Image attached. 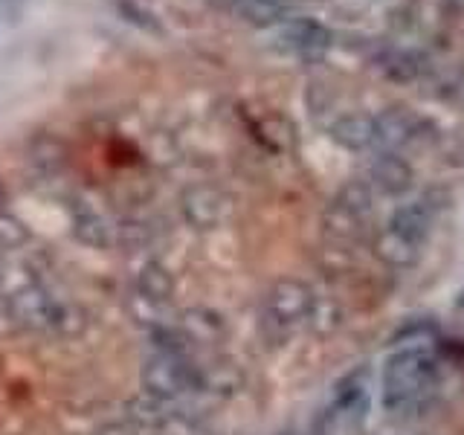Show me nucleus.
Wrapping results in <instances>:
<instances>
[{
	"label": "nucleus",
	"mask_w": 464,
	"mask_h": 435,
	"mask_svg": "<svg viewBox=\"0 0 464 435\" xmlns=\"http://www.w3.org/2000/svg\"><path fill=\"white\" fill-rule=\"evenodd\" d=\"M441 360L424 343L401 345L381 369V406L389 415H420L435 401Z\"/></svg>",
	"instance_id": "f257e3e1"
},
{
	"label": "nucleus",
	"mask_w": 464,
	"mask_h": 435,
	"mask_svg": "<svg viewBox=\"0 0 464 435\" xmlns=\"http://www.w3.org/2000/svg\"><path fill=\"white\" fill-rule=\"evenodd\" d=\"M316 304L319 296L308 282L296 279V276H282L267 287L265 304H261L265 334L273 343L287 340L296 328L311 325Z\"/></svg>",
	"instance_id": "f03ea898"
},
{
	"label": "nucleus",
	"mask_w": 464,
	"mask_h": 435,
	"mask_svg": "<svg viewBox=\"0 0 464 435\" xmlns=\"http://www.w3.org/2000/svg\"><path fill=\"white\" fill-rule=\"evenodd\" d=\"M142 389L157 401L178 403L186 395H200V366L192 357L154 354L142 366Z\"/></svg>",
	"instance_id": "7ed1b4c3"
},
{
	"label": "nucleus",
	"mask_w": 464,
	"mask_h": 435,
	"mask_svg": "<svg viewBox=\"0 0 464 435\" xmlns=\"http://www.w3.org/2000/svg\"><path fill=\"white\" fill-rule=\"evenodd\" d=\"M439 140V125L406 105H392L374 116V145H381L383 151H401L410 145H430Z\"/></svg>",
	"instance_id": "20e7f679"
},
{
	"label": "nucleus",
	"mask_w": 464,
	"mask_h": 435,
	"mask_svg": "<svg viewBox=\"0 0 464 435\" xmlns=\"http://www.w3.org/2000/svg\"><path fill=\"white\" fill-rule=\"evenodd\" d=\"M229 212H232V198L215 183H195L180 192L183 221L198 232L218 229L229 218Z\"/></svg>",
	"instance_id": "39448f33"
},
{
	"label": "nucleus",
	"mask_w": 464,
	"mask_h": 435,
	"mask_svg": "<svg viewBox=\"0 0 464 435\" xmlns=\"http://www.w3.org/2000/svg\"><path fill=\"white\" fill-rule=\"evenodd\" d=\"M55 308L58 302L41 285H24L6 299L9 319L29 334H53Z\"/></svg>",
	"instance_id": "423d86ee"
},
{
	"label": "nucleus",
	"mask_w": 464,
	"mask_h": 435,
	"mask_svg": "<svg viewBox=\"0 0 464 435\" xmlns=\"http://www.w3.org/2000/svg\"><path fill=\"white\" fill-rule=\"evenodd\" d=\"M276 41L282 44V50L296 53L302 62L316 64V62H323V58L328 55L331 44H334V35H331V29L323 21H316V18H294V21H287L279 29V38H276Z\"/></svg>",
	"instance_id": "0eeeda50"
},
{
	"label": "nucleus",
	"mask_w": 464,
	"mask_h": 435,
	"mask_svg": "<svg viewBox=\"0 0 464 435\" xmlns=\"http://www.w3.org/2000/svg\"><path fill=\"white\" fill-rule=\"evenodd\" d=\"M369 183L383 198H403L415 186V169L401 151H381L369 166Z\"/></svg>",
	"instance_id": "6e6552de"
},
{
	"label": "nucleus",
	"mask_w": 464,
	"mask_h": 435,
	"mask_svg": "<svg viewBox=\"0 0 464 435\" xmlns=\"http://www.w3.org/2000/svg\"><path fill=\"white\" fill-rule=\"evenodd\" d=\"M372 250H374V258L392 270H412L420 261V256H424V244L410 241V238L398 236L395 229L383 227L374 236Z\"/></svg>",
	"instance_id": "1a4fd4ad"
},
{
	"label": "nucleus",
	"mask_w": 464,
	"mask_h": 435,
	"mask_svg": "<svg viewBox=\"0 0 464 435\" xmlns=\"http://www.w3.org/2000/svg\"><path fill=\"white\" fill-rule=\"evenodd\" d=\"M328 137L345 151H369L374 145V116L340 113L328 122Z\"/></svg>",
	"instance_id": "9d476101"
},
{
	"label": "nucleus",
	"mask_w": 464,
	"mask_h": 435,
	"mask_svg": "<svg viewBox=\"0 0 464 435\" xmlns=\"http://www.w3.org/2000/svg\"><path fill=\"white\" fill-rule=\"evenodd\" d=\"M432 221H435V212L430 209V203H427L424 198H418V200L401 203V207L392 209L386 227H389V229H395L398 236H403V238L418 241V244H424V246H427Z\"/></svg>",
	"instance_id": "9b49d317"
},
{
	"label": "nucleus",
	"mask_w": 464,
	"mask_h": 435,
	"mask_svg": "<svg viewBox=\"0 0 464 435\" xmlns=\"http://www.w3.org/2000/svg\"><path fill=\"white\" fill-rule=\"evenodd\" d=\"M134 294L154 302V304H163V308H169L174 294H178V282H174L171 270L163 265V261L151 258V261H145V265L134 276Z\"/></svg>",
	"instance_id": "f8f14e48"
},
{
	"label": "nucleus",
	"mask_w": 464,
	"mask_h": 435,
	"mask_svg": "<svg viewBox=\"0 0 464 435\" xmlns=\"http://www.w3.org/2000/svg\"><path fill=\"white\" fill-rule=\"evenodd\" d=\"M70 229H72V238L84 246H93V250H105V246L116 241L113 227L96 209L84 207V203H72Z\"/></svg>",
	"instance_id": "ddd939ff"
},
{
	"label": "nucleus",
	"mask_w": 464,
	"mask_h": 435,
	"mask_svg": "<svg viewBox=\"0 0 464 435\" xmlns=\"http://www.w3.org/2000/svg\"><path fill=\"white\" fill-rule=\"evenodd\" d=\"M366 229V221L360 215H354L352 209H345L340 200H328V207L323 209V232L331 244L348 246L352 241H357Z\"/></svg>",
	"instance_id": "4468645a"
},
{
	"label": "nucleus",
	"mask_w": 464,
	"mask_h": 435,
	"mask_svg": "<svg viewBox=\"0 0 464 435\" xmlns=\"http://www.w3.org/2000/svg\"><path fill=\"white\" fill-rule=\"evenodd\" d=\"M178 325L188 334V340L195 345H212L221 343L227 337V323L221 314H215L209 308H188L180 314Z\"/></svg>",
	"instance_id": "2eb2a0df"
},
{
	"label": "nucleus",
	"mask_w": 464,
	"mask_h": 435,
	"mask_svg": "<svg viewBox=\"0 0 464 435\" xmlns=\"http://www.w3.org/2000/svg\"><path fill=\"white\" fill-rule=\"evenodd\" d=\"M244 386V374L236 362L218 360L212 366H200V395L232 398Z\"/></svg>",
	"instance_id": "dca6fc26"
},
{
	"label": "nucleus",
	"mask_w": 464,
	"mask_h": 435,
	"mask_svg": "<svg viewBox=\"0 0 464 435\" xmlns=\"http://www.w3.org/2000/svg\"><path fill=\"white\" fill-rule=\"evenodd\" d=\"M111 6H113V12L120 14L125 24L137 26L140 33L154 35V38H163L166 35L163 21H160L149 6H142L140 0H111Z\"/></svg>",
	"instance_id": "f3484780"
},
{
	"label": "nucleus",
	"mask_w": 464,
	"mask_h": 435,
	"mask_svg": "<svg viewBox=\"0 0 464 435\" xmlns=\"http://www.w3.org/2000/svg\"><path fill=\"white\" fill-rule=\"evenodd\" d=\"M64 157H67L64 142L53 134H38L29 142V160H33V166L41 169L44 174H55L64 166Z\"/></svg>",
	"instance_id": "a211bd4d"
},
{
	"label": "nucleus",
	"mask_w": 464,
	"mask_h": 435,
	"mask_svg": "<svg viewBox=\"0 0 464 435\" xmlns=\"http://www.w3.org/2000/svg\"><path fill=\"white\" fill-rule=\"evenodd\" d=\"M87 325H91V314H87L82 304L76 302H58L55 308V316H53V334L55 337H82V334L87 331Z\"/></svg>",
	"instance_id": "6ab92c4d"
},
{
	"label": "nucleus",
	"mask_w": 464,
	"mask_h": 435,
	"mask_svg": "<svg viewBox=\"0 0 464 435\" xmlns=\"http://www.w3.org/2000/svg\"><path fill=\"white\" fill-rule=\"evenodd\" d=\"M334 200H340L345 209H352L354 215H360L362 221H369V215L374 209V188L369 180H345Z\"/></svg>",
	"instance_id": "aec40b11"
},
{
	"label": "nucleus",
	"mask_w": 464,
	"mask_h": 435,
	"mask_svg": "<svg viewBox=\"0 0 464 435\" xmlns=\"http://www.w3.org/2000/svg\"><path fill=\"white\" fill-rule=\"evenodd\" d=\"M383 76L395 84H410L420 76V55L412 50H398L383 62Z\"/></svg>",
	"instance_id": "412c9836"
},
{
	"label": "nucleus",
	"mask_w": 464,
	"mask_h": 435,
	"mask_svg": "<svg viewBox=\"0 0 464 435\" xmlns=\"http://www.w3.org/2000/svg\"><path fill=\"white\" fill-rule=\"evenodd\" d=\"M151 435H207V432H203V424L198 415L180 410L178 403H171L166 418L160 420V427Z\"/></svg>",
	"instance_id": "4be33fe9"
},
{
	"label": "nucleus",
	"mask_w": 464,
	"mask_h": 435,
	"mask_svg": "<svg viewBox=\"0 0 464 435\" xmlns=\"http://www.w3.org/2000/svg\"><path fill=\"white\" fill-rule=\"evenodd\" d=\"M26 244H29V227L18 215L0 209V253L21 250Z\"/></svg>",
	"instance_id": "5701e85b"
},
{
	"label": "nucleus",
	"mask_w": 464,
	"mask_h": 435,
	"mask_svg": "<svg viewBox=\"0 0 464 435\" xmlns=\"http://www.w3.org/2000/svg\"><path fill=\"white\" fill-rule=\"evenodd\" d=\"M241 14H244V21H246V24L267 29V26H276V24H279L285 12H282V9H276V6H270L267 0H244Z\"/></svg>",
	"instance_id": "b1692460"
},
{
	"label": "nucleus",
	"mask_w": 464,
	"mask_h": 435,
	"mask_svg": "<svg viewBox=\"0 0 464 435\" xmlns=\"http://www.w3.org/2000/svg\"><path fill=\"white\" fill-rule=\"evenodd\" d=\"M304 105H308V111L319 120L323 113H331L334 96L323 82H311L308 87H304Z\"/></svg>",
	"instance_id": "393cba45"
},
{
	"label": "nucleus",
	"mask_w": 464,
	"mask_h": 435,
	"mask_svg": "<svg viewBox=\"0 0 464 435\" xmlns=\"http://www.w3.org/2000/svg\"><path fill=\"white\" fill-rule=\"evenodd\" d=\"M116 238H120L125 246H142L151 241V227L145 221H125L116 227Z\"/></svg>",
	"instance_id": "a878e982"
},
{
	"label": "nucleus",
	"mask_w": 464,
	"mask_h": 435,
	"mask_svg": "<svg viewBox=\"0 0 464 435\" xmlns=\"http://www.w3.org/2000/svg\"><path fill=\"white\" fill-rule=\"evenodd\" d=\"M441 160L447 166H456L461 169L464 166V134H456V137H447L444 145H441Z\"/></svg>",
	"instance_id": "bb28decb"
},
{
	"label": "nucleus",
	"mask_w": 464,
	"mask_h": 435,
	"mask_svg": "<svg viewBox=\"0 0 464 435\" xmlns=\"http://www.w3.org/2000/svg\"><path fill=\"white\" fill-rule=\"evenodd\" d=\"M93 435H140L134 427L128 424V420L122 418V420H113V424H105V427H99Z\"/></svg>",
	"instance_id": "cd10ccee"
},
{
	"label": "nucleus",
	"mask_w": 464,
	"mask_h": 435,
	"mask_svg": "<svg viewBox=\"0 0 464 435\" xmlns=\"http://www.w3.org/2000/svg\"><path fill=\"white\" fill-rule=\"evenodd\" d=\"M207 6L215 12H236L244 6V0H207Z\"/></svg>",
	"instance_id": "c85d7f7f"
},
{
	"label": "nucleus",
	"mask_w": 464,
	"mask_h": 435,
	"mask_svg": "<svg viewBox=\"0 0 464 435\" xmlns=\"http://www.w3.org/2000/svg\"><path fill=\"white\" fill-rule=\"evenodd\" d=\"M0 6H4V12L9 14V18L14 21L18 14L24 12V6H26V0H0Z\"/></svg>",
	"instance_id": "c756f323"
},
{
	"label": "nucleus",
	"mask_w": 464,
	"mask_h": 435,
	"mask_svg": "<svg viewBox=\"0 0 464 435\" xmlns=\"http://www.w3.org/2000/svg\"><path fill=\"white\" fill-rule=\"evenodd\" d=\"M267 4H270V6H276V9H282V12H287L290 6L296 4V0H267Z\"/></svg>",
	"instance_id": "7c9ffc66"
},
{
	"label": "nucleus",
	"mask_w": 464,
	"mask_h": 435,
	"mask_svg": "<svg viewBox=\"0 0 464 435\" xmlns=\"http://www.w3.org/2000/svg\"><path fill=\"white\" fill-rule=\"evenodd\" d=\"M6 203V186H4V180H0V207Z\"/></svg>",
	"instance_id": "2f4dec72"
},
{
	"label": "nucleus",
	"mask_w": 464,
	"mask_h": 435,
	"mask_svg": "<svg viewBox=\"0 0 464 435\" xmlns=\"http://www.w3.org/2000/svg\"><path fill=\"white\" fill-rule=\"evenodd\" d=\"M276 435H294V430H282V432H276Z\"/></svg>",
	"instance_id": "473e14b6"
}]
</instances>
